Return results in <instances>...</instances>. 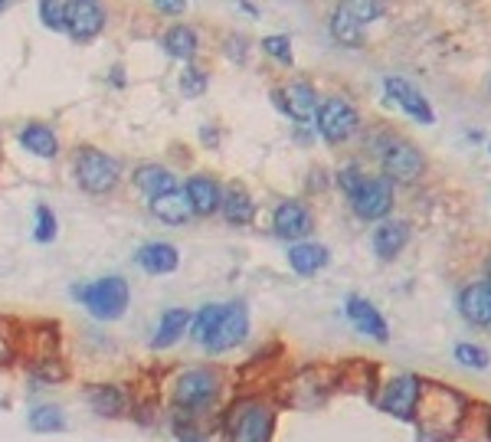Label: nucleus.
Masks as SVG:
<instances>
[{
  "instance_id": "f257e3e1",
  "label": "nucleus",
  "mask_w": 491,
  "mask_h": 442,
  "mask_svg": "<svg viewBox=\"0 0 491 442\" xmlns=\"http://www.w3.org/2000/svg\"><path fill=\"white\" fill-rule=\"evenodd\" d=\"M416 407H423L419 426H423L426 433H436L433 439L456 433L458 419L466 413V400H462L458 393L446 390V387H419Z\"/></svg>"
},
{
  "instance_id": "f03ea898",
  "label": "nucleus",
  "mask_w": 491,
  "mask_h": 442,
  "mask_svg": "<svg viewBox=\"0 0 491 442\" xmlns=\"http://www.w3.org/2000/svg\"><path fill=\"white\" fill-rule=\"evenodd\" d=\"M118 177H122V164L115 161L112 155L95 151V147H79L75 151V180H79L82 190L108 194L118 184Z\"/></svg>"
},
{
  "instance_id": "7ed1b4c3",
  "label": "nucleus",
  "mask_w": 491,
  "mask_h": 442,
  "mask_svg": "<svg viewBox=\"0 0 491 442\" xmlns=\"http://www.w3.org/2000/svg\"><path fill=\"white\" fill-rule=\"evenodd\" d=\"M246 335H249V308H246V302H226L220 308L216 325L206 331V337L200 344H204L206 351L220 354V351H229V347H236Z\"/></svg>"
},
{
  "instance_id": "20e7f679",
  "label": "nucleus",
  "mask_w": 491,
  "mask_h": 442,
  "mask_svg": "<svg viewBox=\"0 0 491 442\" xmlns=\"http://www.w3.org/2000/svg\"><path fill=\"white\" fill-rule=\"evenodd\" d=\"M79 298L95 318H118L128 308V282L122 276H105L92 282V286H85V292Z\"/></svg>"
},
{
  "instance_id": "39448f33",
  "label": "nucleus",
  "mask_w": 491,
  "mask_h": 442,
  "mask_svg": "<svg viewBox=\"0 0 491 442\" xmlns=\"http://www.w3.org/2000/svg\"><path fill=\"white\" fill-rule=\"evenodd\" d=\"M216 390H220V377L213 370H184L177 377V384H174V403L180 409H187V413H200L213 403Z\"/></svg>"
},
{
  "instance_id": "423d86ee",
  "label": "nucleus",
  "mask_w": 491,
  "mask_h": 442,
  "mask_svg": "<svg viewBox=\"0 0 491 442\" xmlns=\"http://www.w3.org/2000/svg\"><path fill=\"white\" fill-rule=\"evenodd\" d=\"M272 409L262 403H239L229 417V442H269Z\"/></svg>"
},
{
  "instance_id": "0eeeda50",
  "label": "nucleus",
  "mask_w": 491,
  "mask_h": 442,
  "mask_svg": "<svg viewBox=\"0 0 491 442\" xmlns=\"http://www.w3.org/2000/svg\"><path fill=\"white\" fill-rule=\"evenodd\" d=\"M315 122H318V131H321V138L327 141H344V138H351L354 131H357V108L347 102V98H325L318 108H315Z\"/></svg>"
},
{
  "instance_id": "6e6552de",
  "label": "nucleus",
  "mask_w": 491,
  "mask_h": 442,
  "mask_svg": "<svg viewBox=\"0 0 491 442\" xmlns=\"http://www.w3.org/2000/svg\"><path fill=\"white\" fill-rule=\"evenodd\" d=\"M380 161H384L386 174H390L393 180H403V184H406V180H416L426 167L419 147L409 145V141H400V138L386 141V145L380 147Z\"/></svg>"
},
{
  "instance_id": "1a4fd4ad",
  "label": "nucleus",
  "mask_w": 491,
  "mask_h": 442,
  "mask_svg": "<svg viewBox=\"0 0 491 442\" xmlns=\"http://www.w3.org/2000/svg\"><path fill=\"white\" fill-rule=\"evenodd\" d=\"M351 204L354 210H357V216H364V220H380L393 206V190L386 180L364 177L357 187L351 190Z\"/></svg>"
},
{
  "instance_id": "9d476101",
  "label": "nucleus",
  "mask_w": 491,
  "mask_h": 442,
  "mask_svg": "<svg viewBox=\"0 0 491 442\" xmlns=\"http://www.w3.org/2000/svg\"><path fill=\"white\" fill-rule=\"evenodd\" d=\"M419 380L413 374H400L393 377L390 384H386V390L380 393V407L386 409V413H393V417L400 419H413V409H416V400H419Z\"/></svg>"
},
{
  "instance_id": "9b49d317",
  "label": "nucleus",
  "mask_w": 491,
  "mask_h": 442,
  "mask_svg": "<svg viewBox=\"0 0 491 442\" xmlns=\"http://www.w3.org/2000/svg\"><path fill=\"white\" fill-rule=\"evenodd\" d=\"M105 24V10L95 0H75L65 4V30L73 33L75 40H92Z\"/></svg>"
},
{
  "instance_id": "f8f14e48",
  "label": "nucleus",
  "mask_w": 491,
  "mask_h": 442,
  "mask_svg": "<svg viewBox=\"0 0 491 442\" xmlns=\"http://www.w3.org/2000/svg\"><path fill=\"white\" fill-rule=\"evenodd\" d=\"M386 85V95L396 102V105L403 108V112H409L416 122H436V115H433V108H429V102H426L423 95L416 92V85H409L406 79H396V75H390V79L384 82Z\"/></svg>"
},
{
  "instance_id": "ddd939ff",
  "label": "nucleus",
  "mask_w": 491,
  "mask_h": 442,
  "mask_svg": "<svg viewBox=\"0 0 491 442\" xmlns=\"http://www.w3.org/2000/svg\"><path fill=\"white\" fill-rule=\"evenodd\" d=\"M276 102L282 105V112L292 115L295 122H308L318 108V95L308 82H288L286 92H276Z\"/></svg>"
},
{
  "instance_id": "4468645a",
  "label": "nucleus",
  "mask_w": 491,
  "mask_h": 442,
  "mask_svg": "<svg viewBox=\"0 0 491 442\" xmlns=\"http://www.w3.org/2000/svg\"><path fill=\"white\" fill-rule=\"evenodd\" d=\"M184 200L190 204V213L210 216V213H216V206L223 204V190H220V184H216L213 177H204V174H196V177L187 180Z\"/></svg>"
},
{
  "instance_id": "2eb2a0df",
  "label": "nucleus",
  "mask_w": 491,
  "mask_h": 442,
  "mask_svg": "<svg viewBox=\"0 0 491 442\" xmlns=\"http://www.w3.org/2000/svg\"><path fill=\"white\" fill-rule=\"evenodd\" d=\"M276 233L282 239H302L311 233V213L305 204H298V200H286V204L276 210Z\"/></svg>"
},
{
  "instance_id": "dca6fc26",
  "label": "nucleus",
  "mask_w": 491,
  "mask_h": 442,
  "mask_svg": "<svg viewBox=\"0 0 491 442\" xmlns=\"http://www.w3.org/2000/svg\"><path fill=\"white\" fill-rule=\"evenodd\" d=\"M344 308H347V318L354 321V327H357V331H364V335L376 337V341H386V335H390V331H386L384 315H380V311H376L374 305L367 302V298H360V295H351Z\"/></svg>"
},
{
  "instance_id": "f3484780",
  "label": "nucleus",
  "mask_w": 491,
  "mask_h": 442,
  "mask_svg": "<svg viewBox=\"0 0 491 442\" xmlns=\"http://www.w3.org/2000/svg\"><path fill=\"white\" fill-rule=\"evenodd\" d=\"M458 308L472 325H488L491 321V286L485 282H475L466 292L458 295Z\"/></svg>"
},
{
  "instance_id": "a211bd4d",
  "label": "nucleus",
  "mask_w": 491,
  "mask_h": 442,
  "mask_svg": "<svg viewBox=\"0 0 491 442\" xmlns=\"http://www.w3.org/2000/svg\"><path fill=\"white\" fill-rule=\"evenodd\" d=\"M135 184H138V190L147 200H157V196H167L177 190L174 174L167 171V167H161V164H145V167L135 174Z\"/></svg>"
},
{
  "instance_id": "6ab92c4d",
  "label": "nucleus",
  "mask_w": 491,
  "mask_h": 442,
  "mask_svg": "<svg viewBox=\"0 0 491 442\" xmlns=\"http://www.w3.org/2000/svg\"><path fill=\"white\" fill-rule=\"evenodd\" d=\"M138 262L151 276H167V272L177 269V249L167 243H147L138 249Z\"/></svg>"
},
{
  "instance_id": "aec40b11",
  "label": "nucleus",
  "mask_w": 491,
  "mask_h": 442,
  "mask_svg": "<svg viewBox=\"0 0 491 442\" xmlns=\"http://www.w3.org/2000/svg\"><path fill=\"white\" fill-rule=\"evenodd\" d=\"M190 325V315L184 308H171L161 315V325H157L155 337H151V347H157V351H164V347H171L174 341H177L184 331H187Z\"/></svg>"
},
{
  "instance_id": "412c9836",
  "label": "nucleus",
  "mask_w": 491,
  "mask_h": 442,
  "mask_svg": "<svg viewBox=\"0 0 491 442\" xmlns=\"http://www.w3.org/2000/svg\"><path fill=\"white\" fill-rule=\"evenodd\" d=\"M406 236H409L406 223H396V220L384 223V226L374 233V253L380 256V259H393V256L406 246Z\"/></svg>"
},
{
  "instance_id": "4be33fe9",
  "label": "nucleus",
  "mask_w": 491,
  "mask_h": 442,
  "mask_svg": "<svg viewBox=\"0 0 491 442\" xmlns=\"http://www.w3.org/2000/svg\"><path fill=\"white\" fill-rule=\"evenodd\" d=\"M288 262H292V269L298 276H315L327 262V249L318 243H298L288 249Z\"/></svg>"
},
{
  "instance_id": "5701e85b",
  "label": "nucleus",
  "mask_w": 491,
  "mask_h": 442,
  "mask_svg": "<svg viewBox=\"0 0 491 442\" xmlns=\"http://www.w3.org/2000/svg\"><path fill=\"white\" fill-rule=\"evenodd\" d=\"M151 210H155L157 220L171 223V226H180V223L190 220V204L184 200V194H180V190H174V194L151 200Z\"/></svg>"
},
{
  "instance_id": "b1692460",
  "label": "nucleus",
  "mask_w": 491,
  "mask_h": 442,
  "mask_svg": "<svg viewBox=\"0 0 491 442\" xmlns=\"http://www.w3.org/2000/svg\"><path fill=\"white\" fill-rule=\"evenodd\" d=\"M20 145L26 147V151H33L36 157H53L56 155V135H53V128H46V125H26L24 131H20Z\"/></svg>"
},
{
  "instance_id": "393cba45",
  "label": "nucleus",
  "mask_w": 491,
  "mask_h": 442,
  "mask_svg": "<svg viewBox=\"0 0 491 442\" xmlns=\"http://www.w3.org/2000/svg\"><path fill=\"white\" fill-rule=\"evenodd\" d=\"M164 49L177 59H190L196 49V33L190 30V26H174V30H167V36H164Z\"/></svg>"
},
{
  "instance_id": "a878e982",
  "label": "nucleus",
  "mask_w": 491,
  "mask_h": 442,
  "mask_svg": "<svg viewBox=\"0 0 491 442\" xmlns=\"http://www.w3.org/2000/svg\"><path fill=\"white\" fill-rule=\"evenodd\" d=\"M253 196L246 194V190H229L226 200H223V213H226L229 223H249L253 220Z\"/></svg>"
},
{
  "instance_id": "bb28decb",
  "label": "nucleus",
  "mask_w": 491,
  "mask_h": 442,
  "mask_svg": "<svg viewBox=\"0 0 491 442\" xmlns=\"http://www.w3.org/2000/svg\"><path fill=\"white\" fill-rule=\"evenodd\" d=\"M89 397H92V407H95L102 417H118L125 407V393L118 390V387H92Z\"/></svg>"
},
{
  "instance_id": "cd10ccee",
  "label": "nucleus",
  "mask_w": 491,
  "mask_h": 442,
  "mask_svg": "<svg viewBox=\"0 0 491 442\" xmlns=\"http://www.w3.org/2000/svg\"><path fill=\"white\" fill-rule=\"evenodd\" d=\"M65 426V417L59 407H49V403H43V407L30 409V429L33 433H56V429H63Z\"/></svg>"
},
{
  "instance_id": "c85d7f7f",
  "label": "nucleus",
  "mask_w": 491,
  "mask_h": 442,
  "mask_svg": "<svg viewBox=\"0 0 491 442\" xmlns=\"http://www.w3.org/2000/svg\"><path fill=\"white\" fill-rule=\"evenodd\" d=\"M331 30H335V36H337V43H347V46H360V24L354 20L347 10H344V4L335 10V20H331Z\"/></svg>"
},
{
  "instance_id": "c756f323",
  "label": "nucleus",
  "mask_w": 491,
  "mask_h": 442,
  "mask_svg": "<svg viewBox=\"0 0 491 442\" xmlns=\"http://www.w3.org/2000/svg\"><path fill=\"white\" fill-rule=\"evenodd\" d=\"M33 236H36V243H49V239L56 236V216H53V210L46 204L36 206V229H33Z\"/></svg>"
},
{
  "instance_id": "7c9ffc66",
  "label": "nucleus",
  "mask_w": 491,
  "mask_h": 442,
  "mask_svg": "<svg viewBox=\"0 0 491 442\" xmlns=\"http://www.w3.org/2000/svg\"><path fill=\"white\" fill-rule=\"evenodd\" d=\"M40 20L49 26V30H65V4L43 0V4H40Z\"/></svg>"
},
{
  "instance_id": "2f4dec72",
  "label": "nucleus",
  "mask_w": 491,
  "mask_h": 442,
  "mask_svg": "<svg viewBox=\"0 0 491 442\" xmlns=\"http://www.w3.org/2000/svg\"><path fill=\"white\" fill-rule=\"evenodd\" d=\"M456 360L466 364V367H488V354H485L482 347H475V344H458Z\"/></svg>"
},
{
  "instance_id": "473e14b6",
  "label": "nucleus",
  "mask_w": 491,
  "mask_h": 442,
  "mask_svg": "<svg viewBox=\"0 0 491 442\" xmlns=\"http://www.w3.org/2000/svg\"><path fill=\"white\" fill-rule=\"evenodd\" d=\"M262 46H266V53L276 56L278 63H292V43H288V36H282V33H278V36H266Z\"/></svg>"
},
{
  "instance_id": "72a5a7b5",
  "label": "nucleus",
  "mask_w": 491,
  "mask_h": 442,
  "mask_svg": "<svg viewBox=\"0 0 491 442\" xmlns=\"http://www.w3.org/2000/svg\"><path fill=\"white\" fill-rule=\"evenodd\" d=\"M180 85H184V95H200V92L206 89V75L200 73V69H194V65H190L187 73L180 75Z\"/></svg>"
},
{
  "instance_id": "f704fd0d",
  "label": "nucleus",
  "mask_w": 491,
  "mask_h": 442,
  "mask_svg": "<svg viewBox=\"0 0 491 442\" xmlns=\"http://www.w3.org/2000/svg\"><path fill=\"white\" fill-rule=\"evenodd\" d=\"M344 10H347L357 24H367V20H376V16L384 14V7H380V4H344Z\"/></svg>"
},
{
  "instance_id": "c9c22d12",
  "label": "nucleus",
  "mask_w": 491,
  "mask_h": 442,
  "mask_svg": "<svg viewBox=\"0 0 491 442\" xmlns=\"http://www.w3.org/2000/svg\"><path fill=\"white\" fill-rule=\"evenodd\" d=\"M360 180H364V177H360V171H357V167H344V171H341V187L347 190V194H351V190L357 187Z\"/></svg>"
},
{
  "instance_id": "e433bc0d",
  "label": "nucleus",
  "mask_w": 491,
  "mask_h": 442,
  "mask_svg": "<svg viewBox=\"0 0 491 442\" xmlns=\"http://www.w3.org/2000/svg\"><path fill=\"white\" fill-rule=\"evenodd\" d=\"M155 7L161 10V14H180V10L187 7V4H180V0H157Z\"/></svg>"
},
{
  "instance_id": "4c0bfd02",
  "label": "nucleus",
  "mask_w": 491,
  "mask_h": 442,
  "mask_svg": "<svg viewBox=\"0 0 491 442\" xmlns=\"http://www.w3.org/2000/svg\"><path fill=\"white\" fill-rule=\"evenodd\" d=\"M7 357H10V344H7V337L0 335V364H4Z\"/></svg>"
},
{
  "instance_id": "58836bf2",
  "label": "nucleus",
  "mask_w": 491,
  "mask_h": 442,
  "mask_svg": "<svg viewBox=\"0 0 491 442\" xmlns=\"http://www.w3.org/2000/svg\"><path fill=\"white\" fill-rule=\"evenodd\" d=\"M4 10H7V0H0V14H4Z\"/></svg>"
},
{
  "instance_id": "ea45409f",
  "label": "nucleus",
  "mask_w": 491,
  "mask_h": 442,
  "mask_svg": "<svg viewBox=\"0 0 491 442\" xmlns=\"http://www.w3.org/2000/svg\"><path fill=\"white\" fill-rule=\"evenodd\" d=\"M187 442H204V439H187Z\"/></svg>"
},
{
  "instance_id": "a19ab883",
  "label": "nucleus",
  "mask_w": 491,
  "mask_h": 442,
  "mask_svg": "<svg viewBox=\"0 0 491 442\" xmlns=\"http://www.w3.org/2000/svg\"><path fill=\"white\" fill-rule=\"evenodd\" d=\"M488 433H491V419H488Z\"/></svg>"
},
{
  "instance_id": "79ce46f5",
  "label": "nucleus",
  "mask_w": 491,
  "mask_h": 442,
  "mask_svg": "<svg viewBox=\"0 0 491 442\" xmlns=\"http://www.w3.org/2000/svg\"><path fill=\"white\" fill-rule=\"evenodd\" d=\"M488 276H491V266H488Z\"/></svg>"
}]
</instances>
